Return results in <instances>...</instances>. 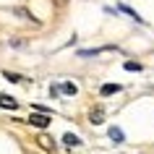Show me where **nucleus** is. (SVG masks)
<instances>
[{"instance_id": "obj_1", "label": "nucleus", "mask_w": 154, "mask_h": 154, "mask_svg": "<svg viewBox=\"0 0 154 154\" xmlns=\"http://www.w3.org/2000/svg\"><path fill=\"white\" fill-rule=\"evenodd\" d=\"M34 141H37V146H39L42 152H55V138L50 136V133H45V131H42V133H37V138H34Z\"/></svg>"}, {"instance_id": "obj_2", "label": "nucleus", "mask_w": 154, "mask_h": 154, "mask_svg": "<svg viewBox=\"0 0 154 154\" xmlns=\"http://www.w3.org/2000/svg\"><path fill=\"white\" fill-rule=\"evenodd\" d=\"M29 123L37 125V128H47V125H50V118H47V112H37V110H34V112L29 115Z\"/></svg>"}, {"instance_id": "obj_3", "label": "nucleus", "mask_w": 154, "mask_h": 154, "mask_svg": "<svg viewBox=\"0 0 154 154\" xmlns=\"http://www.w3.org/2000/svg\"><path fill=\"white\" fill-rule=\"evenodd\" d=\"M0 107H5V110H16V107H18V99L8 97V94H0Z\"/></svg>"}, {"instance_id": "obj_4", "label": "nucleus", "mask_w": 154, "mask_h": 154, "mask_svg": "<svg viewBox=\"0 0 154 154\" xmlns=\"http://www.w3.org/2000/svg\"><path fill=\"white\" fill-rule=\"evenodd\" d=\"M89 120L94 123V125H99V123L105 120V110H102V107H91V115H89Z\"/></svg>"}, {"instance_id": "obj_5", "label": "nucleus", "mask_w": 154, "mask_h": 154, "mask_svg": "<svg viewBox=\"0 0 154 154\" xmlns=\"http://www.w3.org/2000/svg\"><path fill=\"white\" fill-rule=\"evenodd\" d=\"M60 91H63V94H68V97H73V94H76V84H71V81H65V84H60Z\"/></svg>"}, {"instance_id": "obj_6", "label": "nucleus", "mask_w": 154, "mask_h": 154, "mask_svg": "<svg viewBox=\"0 0 154 154\" xmlns=\"http://www.w3.org/2000/svg\"><path fill=\"white\" fill-rule=\"evenodd\" d=\"M118 91H120L118 84H105V86H102V97H107V94H118Z\"/></svg>"}, {"instance_id": "obj_7", "label": "nucleus", "mask_w": 154, "mask_h": 154, "mask_svg": "<svg viewBox=\"0 0 154 154\" xmlns=\"http://www.w3.org/2000/svg\"><path fill=\"white\" fill-rule=\"evenodd\" d=\"M63 141H65L68 146H79V144H81V138L76 136V133H65V136H63Z\"/></svg>"}, {"instance_id": "obj_8", "label": "nucleus", "mask_w": 154, "mask_h": 154, "mask_svg": "<svg viewBox=\"0 0 154 154\" xmlns=\"http://www.w3.org/2000/svg\"><path fill=\"white\" fill-rule=\"evenodd\" d=\"M118 8H120L123 13H128V16L133 18V21H141V16H138V13H136V11H133V8H128V5H123V3H120V5H118Z\"/></svg>"}, {"instance_id": "obj_9", "label": "nucleus", "mask_w": 154, "mask_h": 154, "mask_svg": "<svg viewBox=\"0 0 154 154\" xmlns=\"http://www.w3.org/2000/svg\"><path fill=\"white\" fill-rule=\"evenodd\" d=\"M110 138H112V141H123L125 136H123V131H120V128H115V125H112V128H110Z\"/></svg>"}, {"instance_id": "obj_10", "label": "nucleus", "mask_w": 154, "mask_h": 154, "mask_svg": "<svg viewBox=\"0 0 154 154\" xmlns=\"http://www.w3.org/2000/svg\"><path fill=\"white\" fill-rule=\"evenodd\" d=\"M3 76H5V79H8L11 84H18V81H24L21 76H16V73H11V71H5V73H3Z\"/></svg>"}, {"instance_id": "obj_11", "label": "nucleus", "mask_w": 154, "mask_h": 154, "mask_svg": "<svg viewBox=\"0 0 154 154\" xmlns=\"http://www.w3.org/2000/svg\"><path fill=\"white\" fill-rule=\"evenodd\" d=\"M125 71H141V65L138 63H125Z\"/></svg>"}]
</instances>
